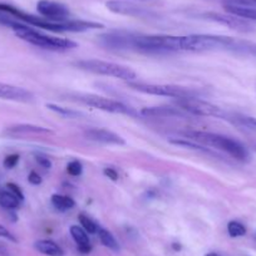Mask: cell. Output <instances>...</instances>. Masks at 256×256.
Instances as JSON below:
<instances>
[{"instance_id": "d6986e66", "label": "cell", "mask_w": 256, "mask_h": 256, "mask_svg": "<svg viewBox=\"0 0 256 256\" xmlns=\"http://www.w3.org/2000/svg\"><path fill=\"white\" fill-rule=\"evenodd\" d=\"M225 12L232 16L242 18L245 20H254L256 22V8H248V6H228L224 4Z\"/></svg>"}, {"instance_id": "277c9868", "label": "cell", "mask_w": 256, "mask_h": 256, "mask_svg": "<svg viewBox=\"0 0 256 256\" xmlns=\"http://www.w3.org/2000/svg\"><path fill=\"white\" fill-rule=\"evenodd\" d=\"M184 137L187 140H191L194 142L204 144L206 147H212V148L222 151L225 154H230L232 158L238 161H248L250 158V154L246 150L241 142L231 138V137L224 136V134H212V132L204 131H188L184 132Z\"/></svg>"}, {"instance_id": "52a82bcc", "label": "cell", "mask_w": 256, "mask_h": 256, "mask_svg": "<svg viewBox=\"0 0 256 256\" xmlns=\"http://www.w3.org/2000/svg\"><path fill=\"white\" fill-rule=\"evenodd\" d=\"M176 103L182 110L190 113V114L201 116V117L220 118V120H228V122L231 120V114L232 113L226 112L225 110H222L218 106L208 102V100H201L198 97L177 98Z\"/></svg>"}, {"instance_id": "9a60e30c", "label": "cell", "mask_w": 256, "mask_h": 256, "mask_svg": "<svg viewBox=\"0 0 256 256\" xmlns=\"http://www.w3.org/2000/svg\"><path fill=\"white\" fill-rule=\"evenodd\" d=\"M4 134L10 137H22L28 136V134H38V136L39 134H52L54 132L49 128L36 124H14L10 127H6Z\"/></svg>"}, {"instance_id": "e0dca14e", "label": "cell", "mask_w": 256, "mask_h": 256, "mask_svg": "<svg viewBox=\"0 0 256 256\" xmlns=\"http://www.w3.org/2000/svg\"><path fill=\"white\" fill-rule=\"evenodd\" d=\"M70 236L73 240L76 241L78 246V250L82 254H90L92 251V245H90V240L88 238V232L82 228V226L73 225L70 228Z\"/></svg>"}, {"instance_id": "f1b7e54d", "label": "cell", "mask_w": 256, "mask_h": 256, "mask_svg": "<svg viewBox=\"0 0 256 256\" xmlns=\"http://www.w3.org/2000/svg\"><path fill=\"white\" fill-rule=\"evenodd\" d=\"M224 4H228V6H248V8H256V0H224Z\"/></svg>"}, {"instance_id": "44dd1931", "label": "cell", "mask_w": 256, "mask_h": 256, "mask_svg": "<svg viewBox=\"0 0 256 256\" xmlns=\"http://www.w3.org/2000/svg\"><path fill=\"white\" fill-rule=\"evenodd\" d=\"M230 122L236 126H240V127L246 128V130H250V131L256 132L255 117H251V116H246V114H240V113H232V114H231Z\"/></svg>"}, {"instance_id": "2e32d148", "label": "cell", "mask_w": 256, "mask_h": 256, "mask_svg": "<svg viewBox=\"0 0 256 256\" xmlns=\"http://www.w3.org/2000/svg\"><path fill=\"white\" fill-rule=\"evenodd\" d=\"M140 114L147 118H174L184 117V113L181 108L174 107H146L142 108Z\"/></svg>"}, {"instance_id": "7402d4cb", "label": "cell", "mask_w": 256, "mask_h": 256, "mask_svg": "<svg viewBox=\"0 0 256 256\" xmlns=\"http://www.w3.org/2000/svg\"><path fill=\"white\" fill-rule=\"evenodd\" d=\"M22 201L9 191L0 192V208L8 211H14L20 206Z\"/></svg>"}, {"instance_id": "ba28073f", "label": "cell", "mask_w": 256, "mask_h": 256, "mask_svg": "<svg viewBox=\"0 0 256 256\" xmlns=\"http://www.w3.org/2000/svg\"><path fill=\"white\" fill-rule=\"evenodd\" d=\"M128 87L137 92L144 93L150 96H160V97H171V98H186V97H198L200 92L187 87L172 84H154V83H137L130 82Z\"/></svg>"}, {"instance_id": "8fae6325", "label": "cell", "mask_w": 256, "mask_h": 256, "mask_svg": "<svg viewBox=\"0 0 256 256\" xmlns=\"http://www.w3.org/2000/svg\"><path fill=\"white\" fill-rule=\"evenodd\" d=\"M39 16L52 22H64L70 19V10L67 6L53 0H39L36 3Z\"/></svg>"}, {"instance_id": "603a6c76", "label": "cell", "mask_w": 256, "mask_h": 256, "mask_svg": "<svg viewBox=\"0 0 256 256\" xmlns=\"http://www.w3.org/2000/svg\"><path fill=\"white\" fill-rule=\"evenodd\" d=\"M50 201H52V205L59 211L70 210V208H73L76 206L74 200H73L72 198L66 195H59V194H54V195H52Z\"/></svg>"}, {"instance_id": "d4e9b609", "label": "cell", "mask_w": 256, "mask_h": 256, "mask_svg": "<svg viewBox=\"0 0 256 256\" xmlns=\"http://www.w3.org/2000/svg\"><path fill=\"white\" fill-rule=\"evenodd\" d=\"M46 108H49L50 110H53V112L58 113V114L63 116V117H66V118H78L80 116H82V113L78 112V110H70V108L60 107V106L53 104V103H49V104H46Z\"/></svg>"}, {"instance_id": "1f68e13d", "label": "cell", "mask_w": 256, "mask_h": 256, "mask_svg": "<svg viewBox=\"0 0 256 256\" xmlns=\"http://www.w3.org/2000/svg\"><path fill=\"white\" fill-rule=\"evenodd\" d=\"M36 161L38 162L39 166H42V167H43V168H46V170L52 168V162H50V160L48 158V157L42 156V154H36Z\"/></svg>"}, {"instance_id": "9c48e42d", "label": "cell", "mask_w": 256, "mask_h": 256, "mask_svg": "<svg viewBox=\"0 0 256 256\" xmlns=\"http://www.w3.org/2000/svg\"><path fill=\"white\" fill-rule=\"evenodd\" d=\"M202 18L208 19V20L215 22V23L220 24V26H228L231 30L238 32V33H250L254 30L252 24L248 20H245L242 18L232 16L228 13H218V12H206L204 13Z\"/></svg>"}, {"instance_id": "d6a6232c", "label": "cell", "mask_w": 256, "mask_h": 256, "mask_svg": "<svg viewBox=\"0 0 256 256\" xmlns=\"http://www.w3.org/2000/svg\"><path fill=\"white\" fill-rule=\"evenodd\" d=\"M0 238H6L9 241H13V242H16V238L8 228H4L3 225H0Z\"/></svg>"}, {"instance_id": "cb8c5ba5", "label": "cell", "mask_w": 256, "mask_h": 256, "mask_svg": "<svg viewBox=\"0 0 256 256\" xmlns=\"http://www.w3.org/2000/svg\"><path fill=\"white\" fill-rule=\"evenodd\" d=\"M172 144H176V146L180 147H184V148L188 150H194V151H200V152H205V154H211V151L208 150V147L204 146V144H198V142H194L191 140H176L172 138L170 140Z\"/></svg>"}, {"instance_id": "484cf974", "label": "cell", "mask_w": 256, "mask_h": 256, "mask_svg": "<svg viewBox=\"0 0 256 256\" xmlns=\"http://www.w3.org/2000/svg\"><path fill=\"white\" fill-rule=\"evenodd\" d=\"M78 220H80V226H82L88 234H97L98 225L90 218V216H87L86 214H80Z\"/></svg>"}, {"instance_id": "ffe728a7", "label": "cell", "mask_w": 256, "mask_h": 256, "mask_svg": "<svg viewBox=\"0 0 256 256\" xmlns=\"http://www.w3.org/2000/svg\"><path fill=\"white\" fill-rule=\"evenodd\" d=\"M97 235L98 238H100V242H102L106 248H108L110 250H113V251L120 250V244H118V241L116 240L113 234L110 232V231H108L107 228H102V226H98Z\"/></svg>"}, {"instance_id": "30bf717a", "label": "cell", "mask_w": 256, "mask_h": 256, "mask_svg": "<svg viewBox=\"0 0 256 256\" xmlns=\"http://www.w3.org/2000/svg\"><path fill=\"white\" fill-rule=\"evenodd\" d=\"M108 10L120 16H132V18H141V19H152L156 18V14L144 6H138V4L130 3L124 0H110L106 3Z\"/></svg>"}, {"instance_id": "d590c367", "label": "cell", "mask_w": 256, "mask_h": 256, "mask_svg": "<svg viewBox=\"0 0 256 256\" xmlns=\"http://www.w3.org/2000/svg\"><path fill=\"white\" fill-rule=\"evenodd\" d=\"M245 53H248V54H251V56H256V44L246 43Z\"/></svg>"}, {"instance_id": "4fadbf2b", "label": "cell", "mask_w": 256, "mask_h": 256, "mask_svg": "<svg viewBox=\"0 0 256 256\" xmlns=\"http://www.w3.org/2000/svg\"><path fill=\"white\" fill-rule=\"evenodd\" d=\"M84 137L90 141L98 142L104 144H116V146H123L126 141L123 137L114 132L106 130V128H88L84 131Z\"/></svg>"}, {"instance_id": "f35d334b", "label": "cell", "mask_w": 256, "mask_h": 256, "mask_svg": "<svg viewBox=\"0 0 256 256\" xmlns=\"http://www.w3.org/2000/svg\"><path fill=\"white\" fill-rule=\"evenodd\" d=\"M0 192H2V191H0Z\"/></svg>"}, {"instance_id": "3957f363", "label": "cell", "mask_w": 256, "mask_h": 256, "mask_svg": "<svg viewBox=\"0 0 256 256\" xmlns=\"http://www.w3.org/2000/svg\"><path fill=\"white\" fill-rule=\"evenodd\" d=\"M246 42L236 40L230 36L192 34L180 39L181 52H208V50H234L245 53Z\"/></svg>"}, {"instance_id": "6da1fadb", "label": "cell", "mask_w": 256, "mask_h": 256, "mask_svg": "<svg viewBox=\"0 0 256 256\" xmlns=\"http://www.w3.org/2000/svg\"><path fill=\"white\" fill-rule=\"evenodd\" d=\"M0 12L9 14L16 20L22 22L24 24L34 26V28L44 29V30L56 32V33H62V32H70V33H82V32L92 30V29H102L104 28L103 24L96 23V22L82 20V19H68L64 22H52L43 16H36L30 13L20 10L16 6H10L6 3H0Z\"/></svg>"}, {"instance_id": "5b68a950", "label": "cell", "mask_w": 256, "mask_h": 256, "mask_svg": "<svg viewBox=\"0 0 256 256\" xmlns=\"http://www.w3.org/2000/svg\"><path fill=\"white\" fill-rule=\"evenodd\" d=\"M74 66L86 72L117 78V80H126V82H131L137 78L136 72L132 70L131 68L127 66H122V64L113 63V62L100 60V59H80V60L76 62Z\"/></svg>"}, {"instance_id": "7a4b0ae2", "label": "cell", "mask_w": 256, "mask_h": 256, "mask_svg": "<svg viewBox=\"0 0 256 256\" xmlns=\"http://www.w3.org/2000/svg\"><path fill=\"white\" fill-rule=\"evenodd\" d=\"M2 26L10 28L16 33V36L20 38L22 40L39 46V48L49 49V50H70V49L76 48L78 46L76 42L70 40V39L59 38V36L40 33L39 30L34 29L33 26L16 20V18H13L9 14H6V18L3 19Z\"/></svg>"}, {"instance_id": "e575fe53", "label": "cell", "mask_w": 256, "mask_h": 256, "mask_svg": "<svg viewBox=\"0 0 256 256\" xmlns=\"http://www.w3.org/2000/svg\"><path fill=\"white\" fill-rule=\"evenodd\" d=\"M103 174H104L106 176L108 177V178L112 180V181H117V180H118V174H117V171H116L114 168H110V167H106V168L103 170Z\"/></svg>"}, {"instance_id": "ac0fdd59", "label": "cell", "mask_w": 256, "mask_h": 256, "mask_svg": "<svg viewBox=\"0 0 256 256\" xmlns=\"http://www.w3.org/2000/svg\"><path fill=\"white\" fill-rule=\"evenodd\" d=\"M36 251L46 256H64V251L58 244L52 240H39L34 242Z\"/></svg>"}, {"instance_id": "4316f807", "label": "cell", "mask_w": 256, "mask_h": 256, "mask_svg": "<svg viewBox=\"0 0 256 256\" xmlns=\"http://www.w3.org/2000/svg\"><path fill=\"white\" fill-rule=\"evenodd\" d=\"M228 232L231 238H241L246 234V228L238 221H230L228 225Z\"/></svg>"}, {"instance_id": "74e56055", "label": "cell", "mask_w": 256, "mask_h": 256, "mask_svg": "<svg viewBox=\"0 0 256 256\" xmlns=\"http://www.w3.org/2000/svg\"><path fill=\"white\" fill-rule=\"evenodd\" d=\"M141 2H148V0H141Z\"/></svg>"}, {"instance_id": "8992f818", "label": "cell", "mask_w": 256, "mask_h": 256, "mask_svg": "<svg viewBox=\"0 0 256 256\" xmlns=\"http://www.w3.org/2000/svg\"><path fill=\"white\" fill-rule=\"evenodd\" d=\"M74 100L83 103V104L92 107L94 110H103L107 113H113V114H126V116H137L138 113L132 107H128L124 103L120 100H110V98L102 97L98 94H92V93H78V94L72 96Z\"/></svg>"}, {"instance_id": "8d00e7d4", "label": "cell", "mask_w": 256, "mask_h": 256, "mask_svg": "<svg viewBox=\"0 0 256 256\" xmlns=\"http://www.w3.org/2000/svg\"><path fill=\"white\" fill-rule=\"evenodd\" d=\"M205 256H220V255H218L216 252H208V254H206Z\"/></svg>"}, {"instance_id": "5bb4252c", "label": "cell", "mask_w": 256, "mask_h": 256, "mask_svg": "<svg viewBox=\"0 0 256 256\" xmlns=\"http://www.w3.org/2000/svg\"><path fill=\"white\" fill-rule=\"evenodd\" d=\"M0 100L19 103H30L34 100V94L26 88L0 82Z\"/></svg>"}, {"instance_id": "83f0119b", "label": "cell", "mask_w": 256, "mask_h": 256, "mask_svg": "<svg viewBox=\"0 0 256 256\" xmlns=\"http://www.w3.org/2000/svg\"><path fill=\"white\" fill-rule=\"evenodd\" d=\"M67 172L70 176H80L83 172V166L78 160H73L67 164Z\"/></svg>"}, {"instance_id": "836d02e7", "label": "cell", "mask_w": 256, "mask_h": 256, "mask_svg": "<svg viewBox=\"0 0 256 256\" xmlns=\"http://www.w3.org/2000/svg\"><path fill=\"white\" fill-rule=\"evenodd\" d=\"M28 181H29V184H34V186H38V184H42V181H43V180H42L40 174H39L38 172L32 171L28 176Z\"/></svg>"}, {"instance_id": "f546056e", "label": "cell", "mask_w": 256, "mask_h": 256, "mask_svg": "<svg viewBox=\"0 0 256 256\" xmlns=\"http://www.w3.org/2000/svg\"><path fill=\"white\" fill-rule=\"evenodd\" d=\"M19 158H20V156H19L18 154H8V156H6V158H4V162H3L4 167H6V168H8V170L14 168V167H16V164H18Z\"/></svg>"}, {"instance_id": "7c38bea8", "label": "cell", "mask_w": 256, "mask_h": 256, "mask_svg": "<svg viewBox=\"0 0 256 256\" xmlns=\"http://www.w3.org/2000/svg\"><path fill=\"white\" fill-rule=\"evenodd\" d=\"M134 34L126 32H110L100 36V44L110 50H127L134 49Z\"/></svg>"}, {"instance_id": "4dcf8cb0", "label": "cell", "mask_w": 256, "mask_h": 256, "mask_svg": "<svg viewBox=\"0 0 256 256\" xmlns=\"http://www.w3.org/2000/svg\"><path fill=\"white\" fill-rule=\"evenodd\" d=\"M6 188H8V191L12 192L14 196H16L20 201L24 200V194L18 184H13V182H8V184H6Z\"/></svg>"}]
</instances>
